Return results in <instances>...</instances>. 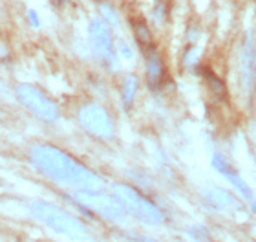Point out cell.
<instances>
[{"label":"cell","mask_w":256,"mask_h":242,"mask_svg":"<svg viewBox=\"0 0 256 242\" xmlns=\"http://www.w3.org/2000/svg\"><path fill=\"white\" fill-rule=\"evenodd\" d=\"M114 193L121 200V204L124 205V209H128L136 218H139L144 224H161L163 222V213L160 207L150 202L144 194H141L138 189L130 187L126 183H116L114 185Z\"/></svg>","instance_id":"cell-3"},{"label":"cell","mask_w":256,"mask_h":242,"mask_svg":"<svg viewBox=\"0 0 256 242\" xmlns=\"http://www.w3.org/2000/svg\"><path fill=\"white\" fill-rule=\"evenodd\" d=\"M136 94H138V79L134 76H130V77H126L124 86H123V103L126 108L132 107L134 99H136Z\"/></svg>","instance_id":"cell-12"},{"label":"cell","mask_w":256,"mask_h":242,"mask_svg":"<svg viewBox=\"0 0 256 242\" xmlns=\"http://www.w3.org/2000/svg\"><path fill=\"white\" fill-rule=\"evenodd\" d=\"M30 161L42 176L79 191H102L104 187V180L97 172L50 143H35L30 149Z\"/></svg>","instance_id":"cell-1"},{"label":"cell","mask_w":256,"mask_h":242,"mask_svg":"<svg viewBox=\"0 0 256 242\" xmlns=\"http://www.w3.org/2000/svg\"><path fill=\"white\" fill-rule=\"evenodd\" d=\"M212 167L220 172V174H222V176L227 178V182H230L232 185H234V189L242 194V196H244V198H246V200H251L252 198L251 187H249L246 180H244V178H242L240 174H238V172H236L234 169H232V167L227 163V160H225L224 156H220V154H214Z\"/></svg>","instance_id":"cell-8"},{"label":"cell","mask_w":256,"mask_h":242,"mask_svg":"<svg viewBox=\"0 0 256 242\" xmlns=\"http://www.w3.org/2000/svg\"><path fill=\"white\" fill-rule=\"evenodd\" d=\"M196 57H198V50L190 48V55H187L185 59H187V65H192V63H196Z\"/></svg>","instance_id":"cell-19"},{"label":"cell","mask_w":256,"mask_h":242,"mask_svg":"<svg viewBox=\"0 0 256 242\" xmlns=\"http://www.w3.org/2000/svg\"><path fill=\"white\" fill-rule=\"evenodd\" d=\"M77 121L86 132H90L92 136H96L99 140H110L116 134L112 116L108 114L106 108L96 105V103L82 105L77 112Z\"/></svg>","instance_id":"cell-6"},{"label":"cell","mask_w":256,"mask_h":242,"mask_svg":"<svg viewBox=\"0 0 256 242\" xmlns=\"http://www.w3.org/2000/svg\"><path fill=\"white\" fill-rule=\"evenodd\" d=\"M202 74H203V77L208 81V85H210V88H212V92L216 94V96H220V97H224L225 96V86H224V83L218 79V77H214V74L212 72H208V70H205L203 68L202 70Z\"/></svg>","instance_id":"cell-13"},{"label":"cell","mask_w":256,"mask_h":242,"mask_svg":"<svg viewBox=\"0 0 256 242\" xmlns=\"http://www.w3.org/2000/svg\"><path fill=\"white\" fill-rule=\"evenodd\" d=\"M203 194H205V198L208 200V204L214 205V207H218V209H230V207L236 205L234 196L230 193H227V191L222 187H207L203 191Z\"/></svg>","instance_id":"cell-10"},{"label":"cell","mask_w":256,"mask_h":242,"mask_svg":"<svg viewBox=\"0 0 256 242\" xmlns=\"http://www.w3.org/2000/svg\"><path fill=\"white\" fill-rule=\"evenodd\" d=\"M188 233H190L192 238H194L196 242H212L203 227H190V229H188Z\"/></svg>","instance_id":"cell-16"},{"label":"cell","mask_w":256,"mask_h":242,"mask_svg":"<svg viewBox=\"0 0 256 242\" xmlns=\"http://www.w3.org/2000/svg\"><path fill=\"white\" fill-rule=\"evenodd\" d=\"M16 97L24 107L32 114H35L38 119H42L46 123H54L60 116L59 105L52 99L44 90H40L35 85L20 83L16 86Z\"/></svg>","instance_id":"cell-4"},{"label":"cell","mask_w":256,"mask_h":242,"mask_svg":"<svg viewBox=\"0 0 256 242\" xmlns=\"http://www.w3.org/2000/svg\"><path fill=\"white\" fill-rule=\"evenodd\" d=\"M28 17H30V22L33 24V28H38L40 26V21H38V15L35 10H30L28 11Z\"/></svg>","instance_id":"cell-18"},{"label":"cell","mask_w":256,"mask_h":242,"mask_svg":"<svg viewBox=\"0 0 256 242\" xmlns=\"http://www.w3.org/2000/svg\"><path fill=\"white\" fill-rule=\"evenodd\" d=\"M74 202H79L80 205L110 222H123L126 216V209L116 194L112 196L101 191H77L74 193Z\"/></svg>","instance_id":"cell-5"},{"label":"cell","mask_w":256,"mask_h":242,"mask_svg":"<svg viewBox=\"0 0 256 242\" xmlns=\"http://www.w3.org/2000/svg\"><path fill=\"white\" fill-rule=\"evenodd\" d=\"M254 61H256V54H254Z\"/></svg>","instance_id":"cell-21"},{"label":"cell","mask_w":256,"mask_h":242,"mask_svg":"<svg viewBox=\"0 0 256 242\" xmlns=\"http://www.w3.org/2000/svg\"><path fill=\"white\" fill-rule=\"evenodd\" d=\"M252 37L251 33H247L246 44H244V83H246V90L251 92L252 88Z\"/></svg>","instance_id":"cell-11"},{"label":"cell","mask_w":256,"mask_h":242,"mask_svg":"<svg viewBox=\"0 0 256 242\" xmlns=\"http://www.w3.org/2000/svg\"><path fill=\"white\" fill-rule=\"evenodd\" d=\"M30 213H32L38 222L50 229L60 233L74 242H88L90 240V231L86 229L82 222L74 216L68 211L60 209L55 204L44 202V200H32L30 202Z\"/></svg>","instance_id":"cell-2"},{"label":"cell","mask_w":256,"mask_h":242,"mask_svg":"<svg viewBox=\"0 0 256 242\" xmlns=\"http://www.w3.org/2000/svg\"><path fill=\"white\" fill-rule=\"evenodd\" d=\"M118 50H119V54L123 55L126 61H130L134 57V52H132V48L128 46L126 41H119V43H118Z\"/></svg>","instance_id":"cell-17"},{"label":"cell","mask_w":256,"mask_h":242,"mask_svg":"<svg viewBox=\"0 0 256 242\" xmlns=\"http://www.w3.org/2000/svg\"><path fill=\"white\" fill-rule=\"evenodd\" d=\"M88 37H90L92 52L97 59L104 65L114 66L116 63V50H114V37L110 26L102 19H94L88 24Z\"/></svg>","instance_id":"cell-7"},{"label":"cell","mask_w":256,"mask_h":242,"mask_svg":"<svg viewBox=\"0 0 256 242\" xmlns=\"http://www.w3.org/2000/svg\"><path fill=\"white\" fill-rule=\"evenodd\" d=\"M99 10H101V15L104 17L102 21L106 22V24L110 22L112 26H118V24H119V17H118V11L114 10L112 6L106 4V2H102V4L99 6Z\"/></svg>","instance_id":"cell-14"},{"label":"cell","mask_w":256,"mask_h":242,"mask_svg":"<svg viewBox=\"0 0 256 242\" xmlns=\"http://www.w3.org/2000/svg\"><path fill=\"white\" fill-rule=\"evenodd\" d=\"M134 28H136V35L141 43L148 44L150 41V33H148V28L144 26V22H134Z\"/></svg>","instance_id":"cell-15"},{"label":"cell","mask_w":256,"mask_h":242,"mask_svg":"<svg viewBox=\"0 0 256 242\" xmlns=\"http://www.w3.org/2000/svg\"><path fill=\"white\" fill-rule=\"evenodd\" d=\"M144 61H146V76H148V85L152 88H158L165 77V66L161 61V55L152 44H144Z\"/></svg>","instance_id":"cell-9"},{"label":"cell","mask_w":256,"mask_h":242,"mask_svg":"<svg viewBox=\"0 0 256 242\" xmlns=\"http://www.w3.org/2000/svg\"><path fill=\"white\" fill-rule=\"evenodd\" d=\"M136 242H156V240H150V238H139V240Z\"/></svg>","instance_id":"cell-20"}]
</instances>
